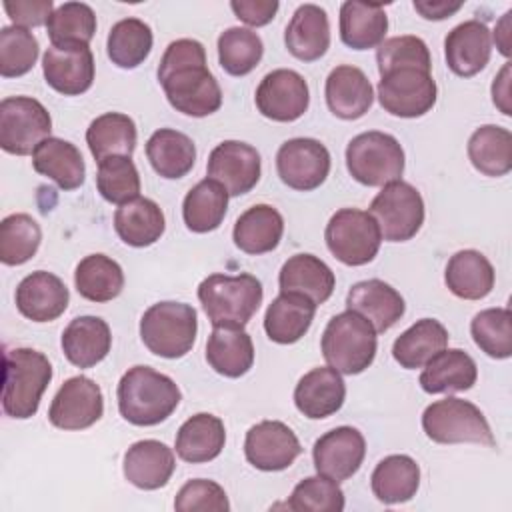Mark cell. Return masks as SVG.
<instances>
[{"label": "cell", "mask_w": 512, "mask_h": 512, "mask_svg": "<svg viewBox=\"0 0 512 512\" xmlns=\"http://www.w3.org/2000/svg\"><path fill=\"white\" fill-rule=\"evenodd\" d=\"M158 82L176 112L204 118L222 106V90L206 66L198 40L180 38L168 44L158 66Z\"/></svg>", "instance_id": "obj_1"}, {"label": "cell", "mask_w": 512, "mask_h": 512, "mask_svg": "<svg viewBox=\"0 0 512 512\" xmlns=\"http://www.w3.org/2000/svg\"><path fill=\"white\" fill-rule=\"evenodd\" d=\"M120 416L134 426H156L178 408L182 394L176 382L150 366H132L118 382Z\"/></svg>", "instance_id": "obj_2"}, {"label": "cell", "mask_w": 512, "mask_h": 512, "mask_svg": "<svg viewBox=\"0 0 512 512\" xmlns=\"http://www.w3.org/2000/svg\"><path fill=\"white\" fill-rule=\"evenodd\" d=\"M52 380L50 360L34 348H12L4 352L2 410L18 420L38 412L44 390Z\"/></svg>", "instance_id": "obj_3"}, {"label": "cell", "mask_w": 512, "mask_h": 512, "mask_svg": "<svg viewBox=\"0 0 512 512\" xmlns=\"http://www.w3.org/2000/svg\"><path fill=\"white\" fill-rule=\"evenodd\" d=\"M262 284L252 274H210L198 286V300L214 326H246L262 304Z\"/></svg>", "instance_id": "obj_4"}, {"label": "cell", "mask_w": 512, "mask_h": 512, "mask_svg": "<svg viewBox=\"0 0 512 512\" xmlns=\"http://www.w3.org/2000/svg\"><path fill=\"white\" fill-rule=\"evenodd\" d=\"M320 348L324 360L334 370L354 376L374 362L378 338L374 326L364 316L346 310L326 324Z\"/></svg>", "instance_id": "obj_5"}, {"label": "cell", "mask_w": 512, "mask_h": 512, "mask_svg": "<svg viewBox=\"0 0 512 512\" xmlns=\"http://www.w3.org/2000/svg\"><path fill=\"white\" fill-rule=\"evenodd\" d=\"M198 316L190 304L158 302L152 304L140 318V338L144 346L162 358L186 356L196 340Z\"/></svg>", "instance_id": "obj_6"}, {"label": "cell", "mask_w": 512, "mask_h": 512, "mask_svg": "<svg viewBox=\"0 0 512 512\" xmlns=\"http://www.w3.org/2000/svg\"><path fill=\"white\" fill-rule=\"evenodd\" d=\"M422 428L432 442L462 444L474 442L482 446H496L494 434L482 410L462 398L448 396L426 406L422 414Z\"/></svg>", "instance_id": "obj_7"}, {"label": "cell", "mask_w": 512, "mask_h": 512, "mask_svg": "<svg viewBox=\"0 0 512 512\" xmlns=\"http://www.w3.org/2000/svg\"><path fill=\"white\" fill-rule=\"evenodd\" d=\"M346 168L364 186H384L400 180L404 172V150L392 134L378 130L362 132L346 146Z\"/></svg>", "instance_id": "obj_8"}, {"label": "cell", "mask_w": 512, "mask_h": 512, "mask_svg": "<svg viewBox=\"0 0 512 512\" xmlns=\"http://www.w3.org/2000/svg\"><path fill=\"white\" fill-rule=\"evenodd\" d=\"M326 246L346 266H364L380 250L382 234L376 220L358 208H342L332 214L324 230Z\"/></svg>", "instance_id": "obj_9"}, {"label": "cell", "mask_w": 512, "mask_h": 512, "mask_svg": "<svg viewBox=\"0 0 512 512\" xmlns=\"http://www.w3.org/2000/svg\"><path fill=\"white\" fill-rule=\"evenodd\" d=\"M368 214L376 220L384 240L406 242L424 224V200L412 184L394 180L384 184L374 196Z\"/></svg>", "instance_id": "obj_10"}, {"label": "cell", "mask_w": 512, "mask_h": 512, "mask_svg": "<svg viewBox=\"0 0 512 512\" xmlns=\"http://www.w3.org/2000/svg\"><path fill=\"white\" fill-rule=\"evenodd\" d=\"M438 88L430 70L404 66L388 70L378 82L380 106L400 118H418L430 112L436 104Z\"/></svg>", "instance_id": "obj_11"}, {"label": "cell", "mask_w": 512, "mask_h": 512, "mask_svg": "<svg viewBox=\"0 0 512 512\" xmlns=\"http://www.w3.org/2000/svg\"><path fill=\"white\" fill-rule=\"evenodd\" d=\"M52 118L48 110L30 96H10L0 102V146L8 154L26 156L50 138Z\"/></svg>", "instance_id": "obj_12"}, {"label": "cell", "mask_w": 512, "mask_h": 512, "mask_svg": "<svg viewBox=\"0 0 512 512\" xmlns=\"http://www.w3.org/2000/svg\"><path fill=\"white\" fill-rule=\"evenodd\" d=\"M276 170L288 188L310 192L326 180L330 172V152L320 140L292 138L280 146Z\"/></svg>", "instance_id": "obj_13"}, {"label": "cell", "mask_w": 512, "mask_h": 512, "mask_svg": "<svg viewBox=\"0 0 512 512\" xmlns=\"http://www.w3.org/2000/svg\"><path fill=\"white\" fill-rule=\"evenodd\" d=\"M254 100L262 116L274 122H294L308 110L310 90L302 74L278 68L260 80Z\"/></svg>", "instance_id": "obj_14"}, {"label": "cell", "mask_w": 512, "mask_h": 512, "mask_svg": "<svg viewBox=\"0 0 512 512\" xmlns=\"http://www.w3.org/2000/svg\"><path fill=\"white\" fill-rule=\"evenodd\" d=\"M104 414L100 386L88 376L68 378L56 392L48 420L60 430H84L96 424Z\"/></svg>", "instance_id": "obj_15"}, {"label": "cell", "mask_w": 512, "mask_h": 512, "mask_svg": "<svg viewBox=\"0 0 512 512\" xmlns=\"http://www.w3.org/2000/svg\"><path fill=\"white\" fill-rule=\"evenodd\" d=\"M206 172L226 188L228 196H242L260 180V154L246 142L224 140L210 152Z\"/></svg>", "instance_id": "obj_16"}, {"label": "cell", "mask_w": 512, "mask_h": 512, "mask_svg": "<svg viewBox=\"0 0 512 512\" xmlns=\"http://www.w3.org/2000/svg\"><path fill=\"white\" fill-rule=\"evenodd\" d=\"M302 452L300 440L280 420H262L246 432L244 454L246 460L264 472H278L288 468Z\"/></svg>", "instance_id": "obj_17"}, {"label": "cell", "mask_w": 512, "mask_h": 512, "mask_svg": "<svg viewBox=\"0 0 512 512\" xmlns=\"http://www.w3.org/2000/svg\"><path fill=\"white\" fill-rule=\"evenodd\" d=\"M366 456V440L352 426H338L322 434L312 448L316 472L336 482L352 478Z\"/></svg>", "instance_id": "obj_18"}, {"label": "cell", "mask_w": 512, "mask_h": 512, "mask_svg": "<svg viewBox=\"0 0 512 512\" xmlns=\"http://www.w3.org/2000/svg\"><path fill=\"white\" fill-rule=\"evenodd\" d=\"M46 84L64 96L84 94L94 82V56L88 44L46 48L42 56Z\"/></svg>", "instance_id": "obj_19"}, {"label": "cell", "mask_w": 512, "mask_h": 512, "mask_svg": "<svg viewBox=\"0 0 512 512\" xmlns=\"http://www.w3.org/2000/svg\"><path fill=\"white\" fill-rule=\"evenodd\" d=\"M70 292L52 272L36 270L20 280L16 288V308L32 322H52L68 308Z\"/></svg>", "instance_id": "obj_20"}, {"label": "cell", "mask_w": 512, "mask_h": 512, "mask_svg": "<svg viewBox=\"0 0 512 512\" xmlns=\"http://www.w3.org/2000/svg\"><path fill=\"white\" fill-rule=\"evenodd\" d=\"M492 54L490 30L480 20H466L454 26L444 38L448 68L462 78H470L486 68Z\"/></svg>", "instance_id": "obj_21"}, {"label": "cell", "mask_w": 512, "mask_h": 512, "mask_svg": "<svg viewBox=\"0 0 512 512\" xmlns=\"http://www.w3.org/2000/svg\"><path fill=\"white\" fill-rule=\"evenodd\" d=\"M346 398V384L338 370L320 366L306 372L294 388V404L310 420H322L336 414Z\"/></svg>", "instance_id": "obj_22"}, {"label": "cell", "mask_w": 512, "mask_h": 512, "mask_svg": "<svg viewBox=\"0 0 512 512\" xmlns=\"http://www.w3.org/2000/svg\"><path fill=\"white\" fill-rule=\"evenodd\" d=\"M346 308L364 316L376 332L390 330L406 312L400 292L378 278L356 282L346 294Z\"/></svg>", "instance_id": "obj_23"}, {"label": "cell", "mask_w": 512, "mask_h": 512, "mask_svg": "<svg viewBox=\"0 0 512 512\" xmlns=\"http://www.w3.org/2000/svg\"><path fill=\"white\" fill-rule=\"evenodd\" d=\"M324 96L330 112L342 120L362 118L374 102V90L366 74L348 64L336 66L328 74Z\"/></svg>", "instance_id": "obj_24"}, {"label": "cell", "mask_w": 512, "mask_h": 512, "mask_svg": "<svg viewBox=\"0 0 512 512\" xmlns=\"http://www.w3.org/2000/svg\"><path fill=\"white\" fill-rule=\"evenodd\" d=\"M124 478L140 490H158L174 474V452L160 440H138L124 454Z\"/></svg>", "instance_id": "obj_25"}, {"label": "cell", "mask_w": 512, "mask_h": 512, "mask_svg": "<svg viewBox=\"0 0 512 512\" xmlns=\"http://www.w3.org/2000/svg\"><path fill=\"white\" fill-rule=\"evenodd\" d=\"M284 44L288 52L302 62L322 58L330 46V24L326 10L316 4L298 6L286 26Z\"/></svg>", "instance_id": "obj_26"}, {"label": "cell", "mask_w": 512, "mask_h": 512, "mask_svg": "<svg viewBox=\"0 0 512 512\" xmlns=\"http://www.w3.org/2000/svg\"><path fill=\"white\" fill-rule=\"evenodd\" d=\"M60 344L70 364L78 368H92L110 352V326L98 316H78L64 328Z\"/></svg>", "instance_id": "obj_27"}, {"label": "cell", "mask_w": 512, "mask_h": 512, "mask_svg": "<svg viewBox=\"0 0 512 512\" xmlns=\"http://www.w3.org/2000/svg\"><path fill=\"white\" fill-rule=\"evenodd\" d=\"M280 292H294L310 298L316 306L324 304L336 286L330 266L314 254L290 256L278 274Z\"/></svg>", "instance_id": "obj_28"}, {"label": "cell", "mask_w": 512, "mask_h": 512, "mask_svg": "<svg viewBox=\"0 0 512 512\" xmlns=\"http://www.w3.org/2000/svg\"><path fill=\"white\" fill-rule=\"evenodd\" d=\"M478 368L470 354L460 348H444L434 354L420 374V386L428 394L464 392L476 384Z\"/></svg>", "instance_id": "obj_29"}, {"label": "cell", "mask_w": 512, "mask_h": 512, "mask_svg": "<svg viewBox=\"0 0 512 512\" xmlns=\"http://www.w3.org/2000/svg\"><path fill=\"white\" fill-rule=\"evenodd\" d=\"M210 368L226 378L244 376L254 364V344L242 326H214L206 342Z\"/></svg>", "instance_id": "obj_30"}, {"label": "cell", "mask_w": 512, "mask_h": 512, "mask_svg": "<svg viewBox=\"0 0 512 512\" xmlns=\"http://www.w3.org/2000/svg\"><path fill=\"white\" fill-rule=\"evenodd\" d=\"M314 312L316 304L310 298L294 292H280L264 314V330L276 344H294L310 330Z\"/></svg>", "instance_id": "obj_31"}, {"label": "cell", "mask_w": 512, "mask_h": 512, "mask_svg": "<svg viewBox=\"0 0 512 512\" xmlns=\"http://www.w3.org/2000/svg\"><path fill=\"white\" fill-rule=\"evenodd\" d=\"M32 166L38 174L54 180L62 190H76L84 184V158L68 140L54 136L42 140L32 152Z\"/></svg>", "instance_id": "obj_32"}, {"label": "cell", "mask_w": 512, "mask_h": 512, "mask_svg": "<svg viewBox=\"0 0 512 512\" xmlns=\"http://www.w3.org/2000/svg\"><path fill=\"white\" fill-rule=\"evenodd\" d=\"M226 444L224 422L208 412L190 416L176 434V454L190 464L210 462Z\"/></svg>", "instance_id": "obj_33"}, {"label": "cell", "mask_w": 512, "mask_h": 512, "mask_svg": "<svg viewBox=\"0 0 512 512\" xmlns=\"http://www.w3.org/2000/svg\"><path fill=\"white\" fill-rule=\"evenodd\" d=\"M282 214L270 204H254L242 212L234 224L232 240L246 254L272 252L282 238Z\"/></svg>", "instance_id": "obj_34"}, {"label": "cell", "mask_w": 512, "mask_h": 512, "mask_svg": "<svg viewBox=\"0 0 512 512\" xmlns=\"http://www.w3.org/2000/svg\"><path fill=\"white\" fill-rule=\"evenodd\" d=\"M114 230L120 240L134 248H146L160 240L166 230L164 212L150 198H134L114 214Z\"/></svg>", "instance_id": "obj_35"}, {"label": "cell", "mask_w": 512, "mask_h": 512, "mask_svg": "<svg viewBox=\"0 0 512 512\" xmlns=\"http://www.w3.org/2000/svg\"><path fill=\"white\" fill-rule=\"evenodd\" d=\"M444 282L462 300H482L494 288V268L482 252L460 250L448 260Z\"/></svg>", "instance_id": "obj_36"}, {"label": "cell", "mask_w": 512, "mask_h": 512, "mask_svg": "<svg viewBox=\"0 0 512 512\" xmlns=\"http://www.w3.org/2000/svg\"><path fill=\"white\" fill-rule=\"evenodd\" d=\"M370 486L374 496L384 504L408 502L418 492L420 468L416 460L406 454L386 456L376 464Z\"/></svg>", "instance_id": "obj_37"}, {"label": "cell", "mask_w": 512, "mask_h": 512, "mask_svg": "<svg viewBox=\"0 0 512 512\" xmlns=\"http://www.w3.org/2000/svg\"><path fill=\"white\" fill-rule=\"evenodd\" d=\"M388 16L384 6L344 2L340 6V38L352 50H370L384 42Z\"/></svg>", "instance_id": "obj_38"}, {"label": "cell", "mask_w": 512, "mask_h": 512, "mask_svg": "<svg viewBox=\"0 0 512 512\" xmlns=\"http://www.w3.org/2000/svg\"><path fill=\"white\" fill-rule=\"evenodd\" d=\"M146 156L158 176L176 180L192 170L196 162V148L192 138L184 132L160 128L148 138Z\"/></svg>", "instance_id": "obj_39"}, {"label": "cell", "mask_w": 512, "mask_h": 512, "mask_svg": "<svg viewBox=\"0 0 512 512\" xmlns=\"http://www.w3.org/2000/svg\"><path fill=\"white\" fill-rule=\"evenodd\" d=\"M446 346L448 330L444 324L434 318H422L394 340L392 356L402 368L416 370Z\"/></svg>", "instance_id": "obj_40"}, {"label": "cell", "mask_w": 512, "mask_h": 512, "mask_svg": "<svg viewBox=\"0 0 512 512\" xmlns=\"http://www.w3.org/2000/svg\"><path fill=\"white\" fill-rule=\"evenodd\" d=\"M136 138L134 120L122 112H106L94 118L86 130V144L98 162L110 156H132Z\"/></svg>", "instance_id": "obj_41"}, {"label": "cell", "mask_w": 512, "mask_h": 512, "mask_svg": "<svg viewBox=\"0 0 512 512\" xmlns=\"http://www.w3.org/2000/svg\"><path fill=\"white\" fill-rule=\"evenodd\" d=\"M228 210V192L226 188L212 180H200L182 202V218L188 230L196 234H206L216 230Z\"/></svg>", "instance_id": "obj_42"}, {"label": "cell", "mask_w": 512, "mask_h": 512, "mask_svg": "<svg viewBox=\"0 0 512 512\" xmlns=\"http://www.w3.org/2000/svg\"><path fill=\"white\" fill-rule=\"evenodd\" d=\"M468 158L484 176H504L512 170V134L510 130L484 124L476 128L468 140Z\"/></svg>", "instance_id": "obj_43"}, {"label": "cell", "mask_w": 512, "mask_h": 512, "mask_svg": "<svg viewBox=\"0 0 512 512\" xmlns=\"http://www.w3.org/2000/svg\"><path fill=\"white\" fill-rule=\"evenodd\" d=\"M74 284L82 298L90 302H110L124 288L122 266L106 254L84 256L74 272Z\"/></svg>", "instance_id": "obj_44"}, {"label": "cell", "mask_w": 512, "mask_h": 512, "mask_svg": "<svg viewBox=\"0 0 512 512\" xmlns=\"http://www.w3.org/2000/svg\"><path fill=\"white\" fill-rule=\"evenodd\" d=\"M152 30L150 26L140 18H124L116 22L108 32V58L112 64L124 70H132L140 66L150 50H152Z\"/></svg>", "instance_id": "obj_45"}, {"label": "cell", "mask_w": 512, "mask_h": 512, "mask_svg": "<svg viewBox=\"0 0 512 512\" xmlns=\"http://www.w3.org/2000/svg\"><path fill=\"white\" fill-rule=\"evenodd\" d=\"M262 38L250 28L232 26L218 36V62L230 76L250 74L262 60Z\"/></svg>", "instance_id": "obj_46"}, {"label": "cell", "mask_w": 512, "mask_h": 512, "mask_svg": "<svg viewBox=\"0 0 512 512\" xmlns=\"http://www.w3.org/2000/svg\"><path fill=\"white\" fill-rule=\"evenodd\" d=\"M42 230L28 214H10L0 222V260L6 266L28 262L40 248Z\"/></svg>", "instance_id": "obj_47"}, {"label": "cell", "mask_w": 512, "mask_h": 512, "mask_svg": "<svg viewBox=\"0 0 512 512\" xmlns=\"http://www.w3.org/2000/svg\"><path fill=\"white\" fill-rule=\"evenodd\" d=\"M52 46L88 44L96 34V14L84 2L60 4L46 24Z\"/></svg>", "instance_id": "obj_48"}, {"label": "cell", "mask_w": 512, "mask_h": 512, "mask_svg": "<svg viewBox=\"0 0 512 512\" xmlns=\"http://www.w3.org/2000/svg\"><path fill=\"white\" fill-rule=\"evenodd\" d=\"M470 334L476 346L490 358L504 360L512 356V314L508 308H486L470 322Z\"/></svg>", "instance_id": "obj_49"}, {"label": "cell", "mask_w": 512, "mask_h": 512, "mask_svg": "<svg viewBox=\"0 0 512 512\" xmlns=\"http://www.w3.org/2000/svg\"><path fill=\"white\" fill-rule=\"evenodd\" d=\"M96 186L110 204H126L140 194V174L130 156H110L98 162Z\"/></svg>", "instance_id": "obj_50"}, {"label": "cell", "mask_w": 512, "mask_h": 512, "mask_svg": "<svg viewBox=\"0 0 512 512\" xmlns=\"http://www.w3.org/2000/svg\"><path fill=\"white\" fill-rule=\"evenodd\" d=\"M286 508L296 512H342L344 492L338 482L328 476H308L294 486Z\"/></svg>", "instance_id": "obj_51"}, {"label": "cell", "mask_w": 512, "mask_h": 512, "mask_svg": "<svg viewBox=\"0 0 512 512\" xmlns=\"http://www.w3.org/2000/svg\"><path fill=\"white\" fill-rule=\"evenodd\" d=\"M38 40L32 32L20 26H4L0 30V74L18 78L32 70L38 60Z\"/></svg>", "instance_id": "obj_52"}, {"label": "cell", "mask_w": 512, "mask_h": 512, "mask_svg": "<svg viewBox=\"0 0 512 512\" xmlns=\"http://www.w3.org/2000/svg\"><path fill=\"white\" fill-rule=\"evenodd\" d=\"M378 72L380 76L394 68L418 66L424 70H432V58L426 42L418 36H394L380 44L376 52Z\"/></svg>", "instance_id": "obj_53"}, {"label": "cell", "mask_w": 512, "mask_h": 512, "mask_svg": "<svg viewBox=\"0 0 512 512\" xmlns=\"http://www.w3.org/2000/svg\"><path fill=\"white\" fill-rule=\"evenodd\" d=\"M174 508L178 512H192V510H214V512H228L230 502L224 488L214 480H188L176 494Z\"/></svg>", "instance_id": "obj_54"}, {"label": "cell", "mask_w": 512, "mask_h": 512, "mask_svg": "<svg viewBox=\"0 0 512 512\" xmlns=\"http://www.w3.org/2000/svg\"><path fill=\"white\" fill-rule=\"evenodd\" d=\"M4 10L14 22V26L20 28H34L48 24V18L54 12L52 0H16V2H4Z\"/></svg>", "instance_id": "obj_55"}, {"label": "cell", "mask_w": 512, "mask_h": 512, "mask_svg": "<svg viewBox=\"0 0 512 512\" xmlns=\"http://www.w3.org/2000/svg\"><path fill=\"white\" fill-rule=\"evenodd\" d=\"M230 8L248 26H266L276 16L280 4L276 0H232Z\"/></svg>", "instance_id": "obj_56"}, {"label": "cell", "mask_w": 512, "mask_h": 512, "mask_svg": "<svg viewBox=\"0 0 512 512\" xmlns=\"http://www.w3.org/2000/svg\"><path fill=\"white\" fill-rule=\"evenodd\" d=\"M462 8V2H430V0H414V10L426 20H446Z\"/></svg>", "instance_id": "obj_57"}, {"label": "cell", "mask_w": 512, "mask_h": 512, "mask_svg": "<svg viewBox=\"0 0 512 512\" xmlns=\"http://www.w3.org/2000/svg\"><path fill=\"white\" fill-rule=\"evenodd\" d=\"M492 102L498 106V110L504 116L512 114V106H510V62H506L502 66V70L498 72V76L492 82Z\"/></svg>", "instance_id": "obj_58"}, {"label": "cell", "mask_w": 512, "mask_h": 512, "mask_svg": "<svg viewBox=\"0 0 512 512\" xmlns=\"http://www.w3.org/2000/svg\"><path fill=\"white\" fill-rule=\"evenodd\" d=\"M510 18H512V10H508L500 22L496 24V30H494V42H496V48L500 50L502 56H510Z\"/></svg>", "instance_id": "obj_59"}]
</instances>
